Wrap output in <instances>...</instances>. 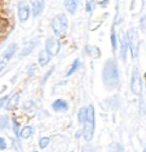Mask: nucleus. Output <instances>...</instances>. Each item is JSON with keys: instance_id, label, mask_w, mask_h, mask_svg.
Wrapping results in <instances>:
<instances>
[{"instance_id": "1", "label": "nucleus", "mask_w": 146, "mask_h": 152, "mask_svg": "<svg viewBox=\"0 0 146 152\" xmlns=\"http://www.w3.org/2000/svg\"><path fill=\"white\" fill-rule=\"evenodd\" d=\"M103 85L109 90H114L119 85V70L114 59H107L102 70Z\"/></svg>"}, {"instance_id": "2", "label": "nucleus", "mask_w": 146, "mask_h": 152, "mask_svg": "<svg viewBox=\"0 0 146 152\" xmlns=\"http://www.w3.org/2000/svg\"><path fill=\"white\" fill-rule=\"evenodd\" d=\"M83 130L82 134L87 142H91L94 135V129H96V116H94V107L89 104L87 107V116L83 121Z\"/></svg>"}, {"instance_id": "3", "label": "nucleus", "mask_w": 146, "mask_h": 152, "mask_svg": "<svg viewBox=\"0 0 146 152\" xmlns=\"http://www.w3.org/2000/svg\"><path fill=\"white\" fill-rule=\"evenodd\" d=\"M52 28L57 37H65L67 35L69 21L65 14H57L52 21Z\"/></svg>"}, {"instance_id": "4", "label": "nucleus", "mask_w": 146, "mask_h": 152, "mask_svg": "<svg viewBox=\"0 0 146 152\" xmlns=\"http://www.w3.org/2000/svg\"><path fill=\"white\" fill-rule=\"evenodd\" d=\"M127 37V44H128V48L131 53H132V57L136 58L138 54V49H140V41H138V34L134 28H131L128 34L125 35Z\"/></svg>"}, {"instance_id": "5", "label": "nucleus", "mask_w": 146, "mask_h": 152, "mask_svg": "<svg viewBox=\"0 0 146 152\" xmlns=\"http://www.w3.org/2000/svg\"><path fill=\"white\" fill-rule=\"evenodd\" d=\"M131 90L136 96H140L142 93V77H141L140 70L137 67L133 68L132 75H131Z\"/></svg>"}, {"instance_id": "6", "label": "nucleus", "mask_w": 146, "mask_h": 152, "mask_svg": "<svg viewBox=\"0 0 146 152\" xmlns=\"http://www.w3.org/2000/svg\"><path fill=\"white\" fill-rule=\"evenodd\" d=\"M60 49H61L60 40L55 36L48 37L47 41H45V52H47L49 56H56V54H58Z\"/></svg>"}, {"instance_id": "7", "label": "nucleus", "mask_w": 146, "mask_h": 152, "mask_svg": "<svg viewBox=\"0 0 146 152\" xmlns=\"http://www.w3.org/2000/svg\"><path fill=\"white\" fill-rule=\"evenodd\" d=\"M29 16H30V7L25 0H21L18 3V18H20L21 22H26L29 20Z\"/></svg>"}, {"instance_id": "8", "label": "nucleus", "mask_w": 146, "mask_h": 152, "mask_svg": "<svg viewBox=\"0 0 146 152\" xmlns=\"http://www.w3.org/2000/svg\"><path fill=\"white\" fill-rule=\"evenodd\" d=\"M34 17H39L44 10V0H30Z\"/></svg>"}, {"instance_id": "9", "label": "nucleus", "mask_w": 146, "mask_h": 152, "mask_svg": "<svg viewBox=\"0 0 146 152\" xmlns=\"http://www.w3.org/2000/svg\"><path fill=\"white\" fill-rule=\"evenodd\" d=\"M20 98H21L20 93H14L12 97L8 98L7 102H5V110L7 111H13V110H16L18 103H20Z\"/></svg>"}, {"instance_id": "10", "label": "nucleus", "mask_w": 146, "mask_h": 152, "mask_svg": "<svg viewBox=\"0 0 146 152\" xmlns=\"http://www.w3.org/2000/svg\"><path fill=\"white\" fill-rule=\"evenodd\" d=\"M52 110H55L57 112H66L69 110V103L65 99H56L52 103Z\"/></svg>"}, {"instance_id": "11", "label": "nucleus", "mask_w": 146, "mask_h": 152, "mask_svg": "<svg viewBox=\"0 0 146 152\" xmlns=\"http://www.w3.org/2000/svg\"><path fill=\"white\" fill-rule=\"evenodd\" d=\"M17 49H18V45L17 44H10L9 47H8V49L5 50L4 56H3V61H4V62H8V61L12 58L14 54H16Z\"/></svg>"}, {"instance_id": "12", "label": "nucleus", "mask_w": 146, "mask_h": 152, "mask_svg": "<svg viewBox=\"0 0 146 152\" xmlns=\"http://www.w3.org/2000/svg\"><path fill=\"white\" fill-rule=\"evenodd\" d=\"M34 134V128L31 126V125H26V126H24L20 130V138H22V139H27V138H30Z\"/></svg>"}, {"instance_id": "13", "label": "nucleus", "mask_w": 146, "mask_h": 152, "mask_svg": "<svg viewBox=\"0 0 146 152\" xmlns=\"http://www.w3.org/2000/svg\"><path fill=\"white\" fill-rule=\"evenodd\" d=\"M51 58H52V56H49L45 50H41L39 53V57H38V61H39L40 66H47V64L51 62Z\"/></svg>"}, {"instance_id": "14", "label": "nucleus", "mask_w": 146, "mask_h": 152, "mask_svg": "<svg viewBox=\"0 0 146 152\" xmlns=\"http://www.w3.org/2000/svg\"><path fill=\"white\" fill-rule=\"evenodd\" d=\"M87 54H89L92 58H100L101 57V50L97 47H93V45H87L86 47Z\"/></svg>"}, {"instance_id": "15", "label": "nucleus", "mask_w": 146, "mask_h": 152, "mask_svg": "<svg viewBox=\"0 0 146 152\" xmlns=\"http://www.w3.org/2000/svg\"><path fill=\"white\" fill-rule=\"evenodd\" d=\"M65 8L70 14H74L76 12V8H78V3H76V0H65Z\"/></svg>"}, {"instance_id": "16", "label": "nucleus", "mask_w": 146, "mask_h": 152, "mask_svg": "<svg viewBox=\"0 0 146 152\" xmlns=\"http://www.w3.org/2000/svg\"><path fill=\"white\" fill-rule=\"evenodd\" d=\"M120 45H122V50H120L122 59L125 61V58H127V50H128V44H127L125 35H122V37H120Z\"/></svg>"}, {"instance_id": "17", "label": "nucleus", "mask_w": 146, "mask_h": 152, "mask_svg": "<svg viewBox=\"0 0 146 152\" xmlns=\"http://www.w3.org/2000/svg\"><path fill=\"white\" fill-rule=\"evenodd\" d=\"M38 45V40H32L31 43H30L27 47H25L24 49H22V52L20 53V57H25V56H29L30 53H31L34 50V48H35Z\"/></svg>"}, {"instance_id": "18", "label": "nucleus", "mask_w": 146, "mask_h": 152, "mask_svg": "<svg viewBox=\"0 0 146 152\" xmlns=\"http://www.w3.org/2000/svg\"><path fill=\"white\" fill-rule=\"evenodd\" d=\"M107 152H124V147L118 142H111L107 148Z\"/></svg>"}, {"instance_id": "19", "label": "nucleus", "mask_w": 146, "mask_h": 152, "mask_svg": "<svg viewBox=\"0 0 146 152\" xmlns=\"http://www.w3.org/2000/svg\"><path fill=\"white\" fill-rule=\"evenodd\" d=\"M79 66H80V61L79 59H75L74 62H72L71 67L69 68V71L66 72V76H71L74 72H76V71H78V68H79Z\"/></svg>"}, {"instance_id": "20", "label": "nucleus", "mask_w": 146, "mask_h": 152, "mask_svg": "<svg viewBox=\"0 0 146 152\" xmlns=\"http://www.w3.org/2000/svg\"><path fill=\"white\" fill-rule=\"evenodd\" d=\"M49 144H51V138H49V137H41L39 139V147L41 150H45Z\"/></svg>"}, {"instance_id": "21", "label": "nucleus", "mask_w": 146, "mask_h": 152, "mask_svg": "<svg viewBox=\"0 0 146 152\" xmlns=\"http://www.w3.org/2000/svg\"><path fill=\"white\" fill-rule=\"evenodd\" d=\"M86 116H87V107L80 108L79 112H78V121H79L80 124H83V121H84V119H86Z\"/></svg>"}, {"instance_id": "22", "label": "nucleus", "mask_w": 146, "mask_h": 152, "mask_svg": "<svg viewBox=\"0 0 146 152\" xmlns=\"http://www.w3.org/2000/svg\"><path fill=\"white\" fill-rule=\"evenodd\" d=\"M12 129H13V133L16 134V137L20 135V124H18V121L16 119L12 120Z\"/></svg>"}, {"instance_id": "23", "label": "nucleus", "mask_w": 146, "mask_h": 152, "mask_svg": "<svg viewBox=\"0 0 146 152\" xmlns=\"http://www.w3.org/2000/svg\"><path fill=\"white\" fill-rule=\"evenodd\" d=\"M9 126V120L7 116H1L0 117V129H5Z\"/></svg>"}, {"instance_id": "24", "label": "nucleus", "mask_w": 146, "mask_h": 152, "mask_svg": "<svg viewBox=\"0 0 146 152\" xmlns=\"http://www.w3.org/2000/svg\"><path fill=\"white\" fill-rule=\"evenodd\" d=\"M111 45H113V50H117L118 40H117V34H115V30H113V32H111Z\"/></svg>"}, {"instance_id": "25", "label": "nucleus", "mask_w": 146, "mask_h": 152, "mask_svg": "<svg viewBox=\"0 0 146 152\" xmlns=\"http://www.w3.org/2000/svg\"><path fill=\"white\" fill-rule=\"evenodd\" d=\"M93 7H94V1H93V0H89V1L86 4V10L88 13H91L92 10H93Z\"/></svg>"}, {"instance_id": "26", "label": "nucleus", "mask_w": 146, "mask_h": 152, "mask_svg": "<svg viewBox=\"0 0 146 152\" xmlns=\"http://www.w3.org/2000/svg\"><path fill=\"white\" fill-rule=\"evenodd\" d=\"M5 148H7V140H5V138L0 137V151H4Z\"/></svg>"}, {"instance_id": "27", "label": "nucleus", "mask_w": 146, "mask_h": 152, "mask_svg": "<svg viewBox=\"0 0 146 152\" xmlns=\"http://www.w3.org/2000/svg\"><path fill=\"white\" fill-rule=\"evenodd\" d=\"M36 71H38L36 64H32V66H30V67H29V75H34Z\"/></svg>"}, {"instance_id": "28", "label": "nucleus", "mask_w": 146, "mask_h": 152, "mask_svg": "<svg viewBox=\"0 0 146 152\" xmlns=\"http://www.w3.org/2000/svg\"><path fill=\"white\" fill-rule=\"evenodd\" d=\"M7 99H8V97H1V98H0V110H1L3 108V106H4L5 104V102H7Z\"/></svg>"}, {"instance_id": "29", "label": "nucleus", "mask_w": 146, "mask_h": 152, "mask_svg": "<svg viewBox=\"0 0 146 152\" xmlns=\"http://www.w3.org/2000/svg\"><path fill=\"white\" fill-rule=\"evenodd\" d=\"M52 72H53V68H51V70H49V72H48V74H47V75H45L44 77H43V81H41V83H43V84H44V83L48 80V77H49V76H51V74H52Z\"/></svg>"}, {"instance_id": "30", "label": "nucleus", "mask_w": 146, "mask_h": 152, "mask_svg": "<svg viewBox=\"0 0 146 152\" xmlns=\"http://www.w3.org/2000/svg\"><path fill=\"white\" fill-rule=\"evenodd\" d=\"M5 64H7V62H4V61H1V63H0V72H1L3 70H4Z\"/></svg>"}, {"instance_id": "31", "label": "nucleus", "mask_w": 146, "mask_h": 152, "mask_svg": "<svg viewBox=\"0 0 146 152\" xmlns=\"http://www.w3.org/2000/svg\"><path fill=\"white\" fill-rule=\"evenodd\" d=\"M80 135H82V130H80L79 133H76V134H75V137H76V138H79V137H80Z\"/></svg>"}, {"instance_id": "32", "label": "nucleus", "mask_w": 146, "mask_h": 152, "mask_svg": "<svg viewBox=\"0 0 146 152\" xmlns=\"http://www.w3.org/2000/svg\"><path fill=\"white\" fill-rule=\"evenodd\" d=\"M32 152H39V151H36V150H34V151H32Z\"/></svg>"}]
</instances>
